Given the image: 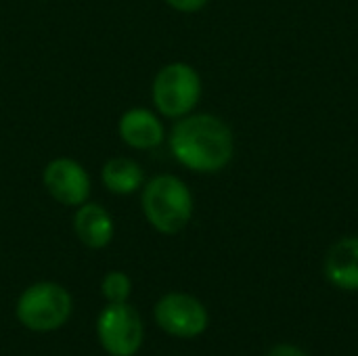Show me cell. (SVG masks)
Here are the masks:
<instances>
[{
  "label": "cell",
  "instance_id": "obj_1",
  "mask_svg": "<svg viewBox=\"0 0 358 356\" xmlns=\"http://www.w3.org/2000/svg\"><path fill=\"white\" fill-rule=\"evenodd\" d=\"M174 159L199 174L224 170L235 155V136L224 120L212 113L180 118L168 136Z\"/></svg>",
  "mask_w": 358,
  "mask_h": 356
},
{
  "label": "cell",
  "instance_id": "obj_2",
  "mask_svg": "<svg viewBox=\"0 0 358 356\" xmlns=\"http://www.w3.org/2000/svg\"><path fill=\"white\" fill-rule=\"evenodd\" d=\"M141 208L147 222L162 235H176L193 218V193L174 174H157L143 185Z\"/></svg>",
  "mask_w": 358,
  "mask_h": 356
},
{
  "label": "cell",
  "instance_id": "obj_3",
  "mask_svg": "<svg viewBox=\"0 0 358 356\" xmlns=\"http://www.w3.org/2000/svg\"><path fill=\"white\" fill-rule=\"evenodd\" d=\"M151 99L164 118L180 120L193 113L201 99V78L197 69L182 61L164 65L153 78Z\"/></svg>",
  "mask_w": 358,
  "mask_h": 356
},
{
  "label": "cell",
  "instance_id": "obj_4",
  "mask_svg": "<svg viewBox=\"0 0 358 356\" xmlns=\"http://www.w3.org/2000/svg\"><path fill=\"white\" fill-rule=\"evenodd\" d=\"M15 315L23 327L36 334H48L63 327L71 315L69 292L50 281L29 285L17 300Z\"/></svg>",
  "mask_w": 358,
  "mask_h": 356
},
{
  "label": "cell",
  "instance_id": "obj_5",
  "mask_svg": "<svg viewBox=\"0 0 358 356\" xmlns=\"http://www.w3.org/2000/svg\"><path fill=\"white\" fill-rule=\"evenodd\" d=\"M96 336L111 356H134L145 338L143 319L128 302L107 304L96 319Z\"/></svg>",
  "mask_w": 358,
  "mask_h": 356
},
{
  "label": "cell",
  "instance_id": "obj_6",
  "mask_svg": "<svg viewBox=\"0 0 358 356\" xmlns=\"http://www.w3.org/2000/svg\"><path fill=\"white\" fill-rule=\"evenodd\" d=\"M155 323L162 332L174 338L191 340L201 336L208 329V311L191 294L172 292L166 294L155 304Z\"/></svg>",
  "mask_w": 358,
  "mask_h": 356
},
{
  "label": "cell",
  "instance_id": "obj_7",
  "mask_svg": "<svg viewBox=\"0 0 358 356\" xmlns=\"http://www.w3.org/2000/svg\"><path fill=\"white\" fill-rule=\"evenodd\" d=\"M42 183L48 195L67 208H78L90 197V176L86 168L69 157H57L46 164Z\"/></svg>",
  "mask_w": 358,
  "mask_h": 356
},
{
  "label": "cell",
  "instance_id": "obj_8",
  "mask_svg": "<svg viewBox=\"0 0 358 356\" xmlns=\"http://www.w3.org/2000/svg\"><path fill=\"white\" fill-rule=\"evenodd\" d=\"M117 134L130 149L149 151V149H155L164 143L166 128H164L162 120L151 109L134 107V109H128L120 118Z\"/></svg>",
  "mask_w": 358,
  "mask_h": 356
},
{
  "label": "cell",
  "instance_id": "obj_9",
  "mask_svg": "<svg viewBox=\"0 0 358 356\" xmlns=\"http://www.w3.org/2000/svg\"><path fill=\"white\" fill-rule=\"evenodd\" d=\"M331 285L344 292H358V237H344L334 243L323 264Z\"/></svg>",
  "mask_w": 358,
  "mask_h": 356
},
{
  "label": "cell",
  "instance_id": "obj_10",
  "mask_svg": "<svg viewBox=\"0 0 358 356\" xmlns=\"http://www.w3.org/2000/svg\"><path fill=\"white\" fill-rule=\"evenodd\" d=\"M73 231L80 243L90 250H103L111 243L115 227L109 212L101 204H82L73 216Z\"/></svg>",
  "mask_w": 358,
  "mask_h": 356
},
{
  "label": "cell",
  "instance_id": "obj_11",
  "mask_svg": "<svg viewBox=\"0 0 358 356\" xmlns=\"http://www.w3.org/2000/svg\"><path fill=\"white\" fill-rule=\"evenodd\" d=\"M101 180L105 189L113 195H130L143 189L145 185V172L138 162L130 157H111L103 170Z\"/></svg>",
  "mask_w": 358,
  "mask_h": 356
},
{
  "label": "cell",
  "instance_id": "obj_12",
  "mask_svg": "<svg viewBox=\"0 0 358 356\" xmlns=\"http://www.w3.org/2000/svg\"><path fill=\"white\" fill-rule=\"evenodd\" d=\"M101 292L105 296V300L109 304H124L130 298L132 292V281L126 273L122 271H111L105 275L103 283H101Z\"/></svg>",
  "mask_w": 358,
  "mask_h": 356
},
{
  "label": "cell",
  "instance_id": "obj_13",
  "mask_svg": "<svg viewBox=\"0 0 358 356\" xmlns=\"http://www.w3.org/2000/svg\"><path fill=\"white\" fill-rule=\"evenodd\" d=\"M168 6H172L174 10H180V13H197L201 10L210 0H164Z\"/></svg>",
  "mask_w": 358,
  "mask_h": 356
},
{
  "label": "cell",
  "instance_id": "obj_14",
  "mask_svg": "<svg viewBox=\"0 0 358 356\" xmlns=\"http://www.w3.org/2000/svg\"><path fill=\"white\" fill-rule=\"evenodd\" d=\"M266 356H308L302 348H298V346H294V344H279V346H275L271 353Z\"/></svg>",
  "mask_w": 358,
  "mask_h": 356
}]
</instances>
